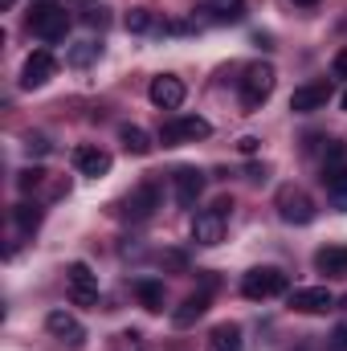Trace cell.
Here are the masks:
<instances>
[{
	"label": "cell",
	"mask_w": 347,
	"mask_h": 351,
	"mask_svg": "<svg viewBox=\"0 0 347 351\" xmlns=\"http://www.w3.org/2000/svg\"><path fill=\"white\" fill-rule=\"evenodd\" d=\"M29 29H33V37H41V41H62L66 29H70V16H66V8H62L58 0H33V8H29Z\"/></svg>",
	"instance_id": "cell-1"
},
{
	"label": "cell",
	"mask_w": 347,
	"mask_h": 351,
	"mask_svg": "<svg viewBox=\"0 0 347 351\" xmlns=\"http://www.w3.org/2000/svg\"><path fill=\"white\" fill-rule=\"evenodd\" d=\"M241 294L250 302H265V298H278V294H290V278L278 269V265H258L241 278Z\"/></svg>",
	"instance_id": "cell-2"
},
{
	"label": "cell",
	"mask_w": 347,
	"mask_h": 351,
	"mask_svg": "<svg viewBox=\"0 0 347 351\" xmlns=\"http://www.w3.org/2000/svg\"><path fill=\"white\" fill-rule=\"evenodd\" d=\"M274 86H278V74H274L270 62L246 66V78H241V106H246V110H258L261 102L274 94Z\"/></svg>",
	"instance_id": "cell-3"
},
{
	"label": "cell",
	"mask_w": 347,
	"mask_h": 351,
	"mask_svg": "<svg viewBox=\"0 0 347 351\" xmlns=\"http://www.w3.org/2000/svg\"><path fill=\"white\" fill-rule=\"evenodd\" d=\"M156 208H160V184H156V180H143V184H135V188L123 196L119 217H123V221H152Z\"/></svg>",
	"instance_id": "cell-4"
},
{
	"label": "cell",
	"mask_w": 347,
	"mask_h": 351,
	"mask_svg": "<svg viewBox=\"0 0 347 351\" xmlns=\"http://www.w3.org/2000/svg\"><path fill=\"white\" fill-rule=\"evenodd\" d=\"M274 204H278V217H282L286 225H311V221H315V200H311L298 184L278 188Z\"/></svg>",
	"instance_id": "cell-5"
},
{
	"label": "cell",
	"mask_w": 347,
	"mask_h": 351,
	"mask_svg": "<svg viewBox=\"0 0 347 351\" xmlns=\"http://www.w3.org/2000/svg\"><path fill=\"white\" fill-rule=\"evenodd\" d=\"M208 135H213L208 119H200V114H180V119H172V123H164V131H160V143H164V147H180V143L208 139Z\"/></svg>",
	"instance_id": "cell-6"
},
{
	"label": "cell",
	"mask_w": 347,
	"mask_h": 351,
	"mask_svg": "<svg viewBox=\"0 0 347 351\" xmlns=\"http://www.w3.org/2000/svg\"><path fill=\"white\" fill-rule=\"evenodd\" d=\"M66 290H70L74 306H94L98 302V274L86 262H70L66 265Z\"/></svg>",
	"instance_id": "cell-7"
},
{
	"label": "cell",
	"mask_w": 347,
	"mask_h": 351,
	"mask_svg": "<svg viewBox=\"0 0 347 351\" xmlns=\"http://www.w3.org/2000/svg\"><path fill=\"white\" fill-rule=\"evenodd\" d=\"M286 302H290V311H298V315H323V311L335 306V298H331L327 286H302V290H290Z\"/></svg>",
	"instance_id": "cell-8"
},
{
	"label": "cell",
	"mask_w": 347,
	"mask_h": 351,
	"mask_svg": "<svg viewBox=\"0 0 347 351\" xmlns=\"http://www.w3.org/2000/svg\"><path fill=\"white\" fill-rule=\"evenodd\" d=\"M53 74H58V58H53L49 49H37V53H29L25 70H21V86H25V90H37V86H45Z\"/></svg>",
	"instance_id": "cell-9"
},
{
	"label": "cell",
	"mask_w": 347,
	"mask_h": 351,
	"mask_svg": "<svg viewBox=\"0 0 347 351\" xmlns=\"http://www.w3.org/2000/svg\"><path fill=\"white\" fill-rule=\"evenodd\" d=\"M184 82L176 78V74H160V78H152V86H147V98L160 106V110H180L184 106Z\"/></svg>",
	"instance_id": "cell-10"
},
{
	"label": "cell",
	"mask_w": 347,
	"mask_h": 351,
	"mask_svg": "<svg viewBox=\"0 0 347 351\" xmlns=\"http://www.w3.org/2000/svg\"><path fill=\"white\" fill-rule=\"evenodd\" d=\"M70 164L82 176H94V180H98V176L110 172V152H102L98 143H78V147L70 152Z\"/></svg>",
	"instance_id": "cell-11"
},
{
	"label": "cell",
	"mask_w": 347,
	"mask_h": 351,
	"mask_svg": "<svg viewBox=\"0 0 347 351\" xmlns=\"http://www.w3.org/2000/svg\"><path fill=\"white\" fill-rule=\"evenodd\" d=\"M331 102V82H307L290 94V110L294 114H315Z\"/></svg>",
	"instance_id": "cell-12"
},
{
	"label": "cell",
	"mask_w": 347,
	"mask_h": 351,
	"mask_svg": "<svg viewBox=\"0 0 347 351\" xmlns=\"http://www.w3.org/2000/svg\"><path fill=\"white\" fill-rule=\"evenodd\" d=\"M172 188H176V200L188 208V204H196L200 192H204V172H200V168H176Z\"/></svg>",
	"instance_id": "cell-13"
},
{
	"label": "cell",
	"mask_w": 347,
	"mask_h": 351,
	"mask_svg": "<svg viewBox=\"0 0 347 351\" xmlns=\"http://www.w3.org/2000/svg\"><path fill=\"white\" fill-rule=\"evenodd\" d=\"M221 237H225V217H221L217 208L196 213V221H192V241H196V245H221Z\"/></svg>",
	"instance_id": "cell-14"
},
{
	"label": "cell",
	"mask_w": 347,
	"mask_h": 351,
	"mask_svg": "<svg viewBox=\"0 0 347 351\" xmlns=\"http://www.w3.org/2000/svg\"><path fill=\"white\" fill-rule=\"evenodd\" d=\"M45 331H49L53 339H62V343H70V348H82V339H86V331H82V323H78L74 315H66V311H53V315L45 319Z\"/></svg>",
	"instance_id": "cell-15"
},
{
	"label": "cell",
	"mask_w": 347,
	"mask_h": 351,
	"mask_svg": "<svg viewBox=\"0 0 347 351\" xmlns=\"http://www.w3.org/2000/svg\"><path fill=\"white\" fill-rule=\"evenodd\" d=\"M315 269L327 278H347V245H323L315 254Z\"/></svg>",
	"instance_id": "cell-16"
},
{
	"label": "cell",
	"mask_w": 347,
	"mask_h": 351,
	"mask_svg": "<svg viewBox=\"0 0 347 351\" xmlns=\"http://www.w3.org/2000/svg\"><path fill=\"white\" fill-rule=\"evenodd\" d=\"M323 184H327V196L331 204L347 213V168L344 164H323Z\"/></svg>",
	"instance_id": "cell-17"
},
{
	"label": "cell",
	"mask_w": 347,
	"mask_h": 351,
	"mask_svg": "<svg viewBox=\"0 0 347 351\" xmlns=\"http://www.w3.org/2000/svg\"><path fill=\"white\" fill-rule=\"evenodd\" d=\"M204 351H241V327L237 323H217L204 339Z\"/></svg>",
	"instance_id": "cell-18"
},
{
	"label": "cell",
	"mask_w": 347,
	"mask_h": 351,
	"mask_svg": "<svg viewBox=\"0 0 347 351\" xmlns=\"http://www.w3.org/2000/svg\"><path fill=\"white\" fill-rule=\"evenodd\" d=\"M208 311V290H200V294H188L184 302H180V311H172V323L176 327H192L200 315Z\"/></svg>",
	"instance_id": "cell-19"
},
{
	"label": "cell",
	"mask_w": 347,
	"mask_h": 351,
	"mask_svg": "<svg viewBox=\"0 0 347 351\" xmlns=\"http://www.w3.org/2000/svg\"><path fill=\"white\" fill-rule=\"evenodd\" d=\"M119 143L131 152V156H152V135L143 131V127H135V123H127V127H119Z\"/></svg>",
	"instance_id": "cell-20"
},
{
	"label": "cell",
	"mask_w": 347,
	"mask_h": 351,
	"mask_svg": "<svg viewBox=\"0 0 347 351\" xmlns=\"http://www.w3.org/2000/svg\"><path fill=\"white\" fill-rule=\"evenodd\" d=\"M135 298H139L147 311H164V282H156V278H139V282H135Z\"/></svg>",
	"instance_id": "cell-21"
},
{
	"label": "cell",
	"mask_w": 347,
	"mask_h": 351,
	"mask_svg": "<svg viewBox=\"0 0 347 351\" xmlns=\"http://www.w3.org/2000/svg\"><path fill=\"white\" fill-rule=\"evenodd\" d=\"M204 12H208L213 21H229V25H237V21L246 16V0H208Z\"/></svg>",
	"instance_id": "cell-22"
},
{
	"label": "cell",
	"mask_w": 347,
	"mask_h": 351,
	"mask_svg": "<svg viewBox=\"0 0 347 351\" xmlns=\"http://www.w3.org/2000/svg\"><path fill=\"white\" fill-rule=\"evenodd\" d=\"M12 221H16L21 233H33V229L41 225V208H37V204H16V208H12Z\"/></svg>",
	"instance_id": "cell-23"
},
{
	"label": "cell",
	"mask_w": 347,
	"mask_h": 351,
	"mask_svg": "<svg viewBox=\"0 0 347 351\" xmlns=\"http://www.w3.org/2000/svg\"><path fill=\"white\" fill-rule=\"evenodd\" d=\"M110 351H143V335L139 331H119L110 339Z\"/></svg>",
	"instance_id": "cell-24"
},
{
	"label": "cell",
	"mask_w": 347,
	"mask_h": 351,
	"mask_svg": "<svg viewBox=\"0 0 347 351\" xmlns=\"http://www.w3.org/2000/svg\"><path fill=\"white\" fill-rule=\"evenodd\" d=\"M152 25H156V21H152V8H131V12H127V29H131V33H147Z\"/></svg>",
	"instance_id": "cell-25"
},
{
	"label": "cell",
	"mask_w": 347,
	"mask_h": 351,
	"mask_svg": "<svg viewBox=\"0 0 347 351\" xmlns=\"http://www.w3.org/2000/svg\"><path fill=\"white\" fill-rule=\"evenodd\" d=\"M45 168H25V172L16 176V184H21V192H33V188H41L45 184Z\"/></svg>",
	"instance_id": "cell-26"
},
{
	"label": "cell",
	"mask_w": 347,
	"mask_h": 351,
	"mask_svg": "<svg viewBox=\"0 0 347 351\" xmlns=\"http://www.w3.org/2000/svg\"><path fill=\"white\" fill-rule=\"evenodd\" d=\"M98 53H102V45H90V41H86V45H78V49L70 53V62H74V66H90Z\"/></svg>",
	"instance_id": "cell-27"
},
{
	"label": "cell",
	"mask_w": 347,
	"mask_h": 351,
	"mask_svg": "<svg viewBox=\"0 0 347 351\" xmlns=\"http://www.w3.org/2000/svg\"><path fill=\"white\" fill-rule=\"evenodd\" d=\"M82 21H86L90 29H94V25H98V29H106V21H110V16H106V8H82Z\"/></svg>",
	"instance_id": "cell-28"
},
{
	"label": "cell",
	"mask_w": 347,
	"mask_h": 351,
	"mask_svg": "<svg viewBox=\"0 0 347 351\" xmlns=\"http://www.w3.org/2000/svg\"><path fill=\"white\" fill-rule=\"evenodd\" d=\"M327 351H347V327H335L331 339H327Z\"/></svg>",
	"instance_id": "cell-29"
},
{
	"label": "cell",
	"mask_w": 347,
	"mask_h": 351,
	"mask_svg": "<svg viewBox=\"0 0 347 351\" xmlns=\"http://www.w3.org/2000/svg\"><path fill=\"white\" fill-rule=\"evenodd\" d=\"M25 147H29V156H45V152H49L45 135H29V139H25Z\"/></svg>",
	"instance_id": "cell-30"
},
{
	"label": "cell",
	"mask_w": 347,
	"mask_h": 351,
	"mask_svg": "<svg viewBox=\"0 0 347 351\" xmlns=\"http://www.w3.org/2000/svg\"><path fill=\"white\" fill-rule=\"evenodd\" d=\"M331 74H335V78H347V45L331 58Z\"/></svg>",
	"instance_id": "cell-31"
},
{
	"label": "cell",
	"mask_w": 347,
	"mask_h": 351,
	"mask_svg": "<svg viewBox=\"0 0 347 351\" xmlns=\"http://www.w3.org/2000/svg\"><path fill=\"white\" fill-rule=\"evenodd\" d=\"M237 152H246V156H254V152H258V139H254V135H246V139H237Z\"/></svg>",
	"instance_id": "cell-32"
},
{
	"label": "cell",
	"mask_w": 347,
	"mask_h": 351,
	"mask_svg": "<svg viewBox=\"0 0 347 351\" xmlns=\"http://www.w3.org/2000/svg\"><path fill=\"white\" fill-rule=\"evenodd\" d=\"M265 176H270V168H265V164H254V168H250V180H265Z\"/></svg>",
	"instance_id": "cell-33"
},
{
	"label": "cell",
	"mask_w": 347,
	"mask_h": 351,
	"mask_svg": "<svg viewBox=\"0 0 347 351\" xmlns=\"http://www.w3.org/2000/svg\"><path fill=\"white\" fill-rule=\"evenodd\" d=\"M294 4H302V8H315V4H319V0H294Z\"/></svg>",
	"instance_id": "cell-34"
},
{
	"label": "cell",
	"mask_w": 347,
	"mask_h": 351,
	"mask_svg": "<svg viewBox=\"0 0 347 351\" xmlns=\"http://www.w3.org/2000/svg\"><path fill=\"white\" fill-rule=\"evenodd\" d=\"M339 102H344V110H347V90H344V98H339Z\"/></svg>",
	"instance_id": "cell-35"
},
{
	"label": "cell",
	"mask_w": 347,
	"mask_h": 351,
	"mask_svg": "<svg viewBox=\"0 0 347 351\" xmlns=\"http://www.w3.org/2000/svg\"><path fill=\"white\" fill-rule=\"evenodd\" d=\"M0 4H4V8H12V0H0Z\"/></svg>",
	"instance_id": "cell-36"
},
{
	"label": "cell",
	"mask_w": 347,
	"mask_h": 351,
	"mask_svg": "<svg viewBox=\"0 0 347 351\" xmlns=\"http://www.w3.org/2000/svg\"><path fill=\"white\" fill-rule=\"evenodd\" d=\"M344 311H347V298H344Z\"/></svg>",
	"instance_id": "cell-37"
}]
</instances>
